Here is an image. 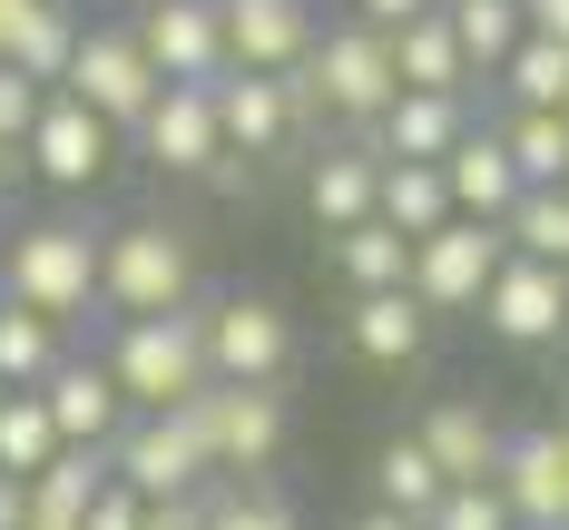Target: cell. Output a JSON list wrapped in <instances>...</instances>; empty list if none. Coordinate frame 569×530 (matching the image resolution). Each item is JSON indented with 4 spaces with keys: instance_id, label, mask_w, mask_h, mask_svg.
Masks as SVG:
<instances>
[{
    "instance_id": "cell-1",
    "label": "cell",
    "mask_w": 569,
    "mask_h": 530,
    "mask_svg": "<svg viewBox=\"0 0 569 530\" xmlns=\"http://www.w3.org/2000/svg\"><path fill=\"white\" fill-rule=\"evenodd\" d=\"M118 383V403L128 412H187L207 393V334H197V304L187 314H128L118 324V344L99 353Z\"/></svg>"
},
{
    "instance_id": "cell-2",
    "label": "cell",
    "mask_w": 569,
    "mask_h": 530,
    "mask_svg": "<svg viewBox=\"0 0 569 530\" xmlns=\"http://www.w3.org/2000/svg\"><path fill=\"white\" fill-rule=\"evenodd\" d=\"M0 304H20V314H89L99 304V236L50 217V227H20L10 236V256H0Z\"/></svg>"
},
{
    "instance_id": "cell-3",
    "label": "cell",
    "mask_w": 569,
    "mask_h": 530,
    "mask_svg": "<svg viewBox=\"0 0 569 530\" xmlns=\"http://www.w3.org/2000/svg\"><path fill=\"white\" fill-rule=\"evenodd\" d=\"M187 294H197V256H187V236L177 227H118L99 236V304H109L118 324L128 314H187Z\"/></svg>"
},
{
    "instance_id": "cell-4",
    "label": "cell",
    "mask_w": 569,
    "mask_h": 530,
    "mask_svg": "<svg viewBox=\"0 0 569 530\" xmlns=\"http://www.w3.org/2000/svg\"><path fill=\"white\" fill-rule=\"evenodd\" d=\"M109 481L138 491V501L207 491V432H197V412H128L118 442H109Z\"/></svg>"
},
{
    "instance_id": "cell-5",
    "label": "cell",
    "mask_w": 569,
    "mask_h": 530,
    "mask_svg": "<svg viewBox=\"0 0 569 530\" xmlns=\"http://www.w3.org/2000/svg\"><path fill=\"white\" fill-rule=\"evenodd\" d=\"M295 89V118L305 109H335V118H383L393 109V59H383V30H325L315 50H305V79H284Z\"/></svg>"
},
{
    "instance_id": "cell-6",
    "label": "cell",
    "mask_w": 569,
    "mask_h": 530,
    "mask_svg": "<svg viewBox=\"0 0 569 530\" xmlns=\"http://www.w3.org/2000/svg\"><path fill=\"white\" fill-rule=\"evenodd\" d=\"M197 334H207V383H284V363H295V324L276 294L197 304Z\"/></svg>"
},
{
    "instance_id": "cell-7",
    "label": "cell",
    "mask_w": 569,
    "mask_h": 530,
    "mask_svg": "<svg viewBox=\"0 0 569 530\" xmlns=\"http://www.w3.org/2000/svg\"><path fill=\"white\" fill-rule=\"evenodd\" d=\"M501 256H511V246H501V227H481V217H452V227L412 236V276H402V294H412L422 314H471Z\"/></svg>"
},
{
    "instance_id": "cell-8",
    "label": "cell",
    "mask_w": 569,
    "mask_h": 530,
    "mask_svg": "<svg viewBox=\"0 0 569 530\" xmlns=\"http://www.w3.org/2000/svg\"><path fill=\"white\" fill-rule=\"evenodd\" d=\"M197 432H207V471H266L284 452V393L276 383H207L197 393Z\"/></svg>"
},
{
    "instance_id": "cell-9",
    "label": "cell",
    "mask_w": 569,
    "mask_h": 530,
    "mask_svg": "<svg viewBox=\"0 0 569 530\" xmlns=\"http://www.w3.org/2000/svg\"><path fill=\"white\" fill-rule=\"evenodd\" d=\"M59 89L99 118V128H138L148 99H158V69L138 59L128 30H79V50H69V69H59Z\"/></svg>"
},
{
    "instance_id": "cell-10",
    "label": "cell",
    "mask_w": 569,
    "mask_h": 530,
    "mask_svg": "<svg viewBox=\"0 0 569 530\" xmlns=\"http://www.w3.org/2000/svg\"><path fill=\"white\" fill-rule=\"evenodd\" d=\"M471 314H481L501 344H560L569 334V276L560 266H530V256H501Z\"/></svg>"
},
{
    "instance_id": "cell-11",
    "label": "cell",
    "mask_w": 569,
    "mask_h": 530,
    "mask_svg": "<svg viewBox=\"0 0 569 530\" xmlns=\"http://www.w3.org/2000/svg\"><path fill=\"white\" fill-rule=\"evenodd\" d=\"M491 491L511 501L520 530H569V432H560V422L511 432V442H501V471H491Z\"/></svg>"
},
{
    "instance_id": "cell-12",
    "label": "cell",
    "mask_w": 569,
    "mask_h": 530,
    "mask_svg": "<svg viewBox=\"0 0 569 530\" xmlns=\"http://www.w3.org/2000/svg\"><path fill=\"white\" fill-rule=\"evenodd\" d=\"M128 40L158 79H227V10L217 0H158V10H138Z\"/></svg>"
},
{
    "instance_id": "cell-13",
    "label": "cell",
    "mask_w": 569,
    "mask_h": 530,
    "mask_svg": "<svg viewBox=\"0 0 569 530\" xmlns=\"http://www.w3.org/2000/svg\"><path fill=\"white\" fill-rule=\"evenodd\" d=\"M227 10V69H256V79H295L305 50H315V10L305 0H217Z\"/></svg>"
},
{
    "instance_id": "cell-14",
    "label": "cell",
    "mask_w": 569,
    "mask_h": 530,
    "mask_svg": "<svg viewBox=\"0 0 569 530\" xmlns=\"http://www.w3.org/2000/svg\"><path fill=\"white\" fill-rule=\"evenodd\" d=\"M148 158L168 177H207L227 148H217V99H207V79H158V99H148Z\"/></svg>"
},
{
    "instance_id": "cell-15",
    "label": "cell",
    "mask_w": 569,
    "mask_h": 530,
    "mask_svg": "<svg viewBox=\"0 0 569 530\" xmlns=\"http://www.w3.org/2000/svg\"><path fill=\"white\" fill-rule=\"evenodd\" d=\"M40 412H50L59 452H109L118 422H128V403H118V383H109V363H79V353H69L50 383H40Z\"/></svg>"
},
{
    "instance_id": "cell-16",
    "label": "cell",
    "mask_w": 569,
    "mask_h": 530,
    "mask_svg": "<svg viewBox=\"0 0 569 530\" xmlns=\"http://www.w3.org/2000/svg\"><path fill=\"white\" fill-rule=\"evenodd\" d=\"M207 99H217V148H246V168L256 158H276L284 128H295V89L284 79H256V69H227V79H207Z\"/></svg>"
},
{
    "instance_id": "cell-17",
    "label": "cell",
    "mask_w": 569,
    "mask_h": 530,
    "mask_svg": "<svg viewBox=\"0 0 569 530\" xmlns=\"http://www.w3.org/2000/svg\"><path fill=\"white\" fill-rule=\"evenodd\" d=\"M20 148L40 158V177H50V187H99V177H109V128L79 109L69 89H50V99H40V118H30V138H20Z\"/></svg>"
},
{
    "instance_id": "cell-18",
    "label": "cell",
    "mask_w": 569,
    "mask_h": 530,
    "mask_svg": "<svg viewBox=\"0 0 569 530\" xmlns=\"http://www.w3.org/2000/svg\"><path fill=\"white\" fill-rule=\"evenodd\" d=\"M442 197H452V217H481V227H501L520 197L511 177V148H501V128H461L452 158H442Z\"/></svg>"
},
{
    "instance_id": "cell-19",
    "label": "cell",
    "mask_w": 569,
    "mask_h": 530,
    "mask_svg": "<svg viewBox=\"0 0 569 530\" xmlns=\"http://www.w3.org/2000/svg\"><path fill=\"white\" fill-rule=\"evenodd\" d=\"M412 442L432 452V471H442V481H491V471H501V442H511V432H501V422H491L481 403H432Z\"/></svg>"
},
{
    "instance_id": "cell-20",
    "label": "cell",
    "mask_w": 569,
    "mask_h": 530,
    "mask_svg": "<svg viewBox=\"0 0 569 530\" xmlns=\"http://www.w3.org/2000/svg\"><path fill=\"white\" fill-rule=\"evenodd\" d=\"M461 128H471V99H442V89H393V109H383V148H373V158H422V168H442Z\"/></svg>"
},
{
    "instance_id": "cell-21",
    "label": "cell",
    "mask_w": 569,
    "mask_h": 530,
    "mask_svg": "<svg viewBox=\"0 0 569 530\" xmlns=\"http://www.w3.org/2000/svg\"><path fill=\"white\" fill-rule=\"evenodd\" d=\"M383 59H393V89H442V99H471V69H461L452 20H442V10H422V20L383 30Z\"/></svg>"
},
{
    "instance_id": "cell-22",
    "label": "cell",
    "mask_w": 569,
    "mask_h": 530,
    "mask_svg": "<svg viewBox=\"0 0 569 530\" xmlns=\"http://www.w3.org/2000/svg\"><path fill=\"white\" fill-rule=\"evenodd\" d=\"M373 217H383L393 236H432V227H452L442 168H422V158H383V168H373Z\"/></svg>"
},
{
    "instance_id": "cell-23",
    "label": "cell",
    "mask_w": 569,
    "mask_h": 530,
    "mask_svg": "<svg viewBox=\"0 0 569 530\" xmlns=\"http://www.w3.org/2000/svg\"><path fill=\"white\" fill-rule=\"evenodd\" d=\"M373 148H335V158H315V177H305V207H315V227L343 236V227H363L373 217Z\"/></svg>"
},
{
    "instance_id": "cell-24",
    "label": "cell",
    "mask_w": 569,
    "mask_h": 530,
    "mask_svg": "<svg viewBox=\"0 0 569 530\" xmlns=\"http://www.w3.org/2000/svg\"><path fill=\"white\" fill-rule=\"evenodd\" d=\"M59 363H69V324H50V314H20V304H0V393H40Z\"/></svg>"
},
{
    "instance_id": "cell-25",
    "label": "cell",
    "mask_w": 569,
    "mask_h": 530,
    "mask_svg": "<svg viewBox=\"0 0 569 530\" xmlns=\"http://www.w3.org/2000/svg\"><path fill=\"white\" fill-rule=\"evenodd\" d=\"M69 50H79V10L69 0H30L20 30H10V50H0V69H20L30 89H50L59 69H69Z\"/></svg>"
},
{
    "instance_id": "cell-26",
    "label": "cell",
    "mask_w": 569,
    "mask_h": 530,
    "mask_svg": "<svg viewBox=\"0 0 569 530\" xmlns=\"http://www.w3.org/2000/svg\"><path fill=\"white\" fill-rule=\"evenodd\" d=\"M109 491V452H50V462L30 471V521L50 530H79V511Z\"/></svg>"
},
{
    "instance_id": "cell-27",
    "label": "cell",
    "mask_w": 569,
    "mask_h": 530,
    "mask_svg": "<svg viewBox=\"0 0 569 530\" xmlns=\"http://www.w3.org/2000/svg\"><path fill=\"white\" fill-rule=\"evenodd\" d=\"M442 20H452L461 69H481V79H501V59L530 40V30H520V0H442Z\"/></svg>"
},
{
    "instance_id": "cell-28",
    "label": "cell",
    "mask_w": 569,
    "mask_h": 530,
    "mask_svg": "<svg viewBox=\"0 0 569 530\" xmlns=\"http://www.w3.org/2000/svg\"><path fill=\"white\" fill-rule=\"evenodd\" d=\"M442 491H452V481H442V471H432V452H422V442H412V432H402V442H383V452H373V511H393V521H422V511H432V501H442Z\"/></svg>"
},
{
    "instance_id": "cell-29",
    "label": "cell",
    "mask_w": 569,
    "mask_h": 530,
    "mask_svg": "<svg viewBox=\"0 0 569 530\" xmlns=\"http://www.w3.org/2000/svg\"><path fill=\"white\" fill-rule=\"evenodd\" d=\"M422 324H432V314L402 286L393 294H353V353H363V363H412V353H422Z\"/></svg>"
},
{
    "instance_id": "cell-30",
    "label": "cell",
    "mask_w": 569,
    "mask_h": 530,
    "mask_svg": "<svg viewBox=\"0 0 569 530\" xmlns=\"http://www.w3.org/2000/svg\"><path fill=\"white\" fill-rule=\"evenodd\" d=\"M501 246L530 256V266H560V276H569V197H560V187H520L511 217H501Z\"/></svg>"
},
{
    "instance_id": "cell-31",
    "label": "cell",
    "mask_w": 569,
    "mask_h": 530,
    "mask_svg": "<svg viewBox=\"0 0 569 530\" xmlns=\"http://www.w3.org/2000/svg\"><path fill=\"white\" fill-rule=\"evenodd\" d=\"M501 148H511L520 187H560L569 177V118L560 109H511L501 118Z\"/></svg>"
},
{
    "instance_id": "cell-32",
    "label": "cell",
    "mask_w": 569,
    "mask_h": 530,
    "mask_svg": "<svg viewBox=\"0 0 569 530\" xmlns=\"http://www.w3.org/2000/svg\"><path fill=\"white\" fill-rule=\"evenodd\" d=\"M335 266L353 276V294H393L402 276H412V236H393L383 217H363V227L335 236Z\"/></svg>"
},
{
    "instance_id": "cell-33",
    "label": "cell",
    "mask_w": 569,
    "mask_h": 530,
    "mask_svg": "<svg viewBox=\"0 0 569 530\" xmlns=\"http://www.w3.org/2000/svg\"><path fill=\"white\" fill-rule=\"evenodd\" d=\"M50 452H59V432H50V412H40V393H0V471L30 481Z\"/></svg>"
},
{
    "instance_id": "cell-34",
    "label": "cell",
    "mask_w": 569,
    "mask_h": 530,
    "mask_svg": "<svg viewBox=\"0 0 569 530\" xmlns=\"http://www.w3.org/2000/svg\"><path fill=\"white\" fill-rule=\"evenodd\" d=\"M501 79H511V109H560L569 89V40H520L501 59Z\"/></svg>"
},
{
    "instance_id": "cell-35",
    "label": "cell",
    "mask_w": 569,
    "mask_h": 530,
    "mask_svg": "<svg viewBox=\"0 0 569 530\" xmlns=\"http://www.w3.org/2000/svg\"><path fill=\"white\" fill-rule=\"evenodd\" d=\"M422 530H520V521H511V501H501L491 481H452V491L422 511Z\"/></svg>"
},
{
    "instance_id": "cell-36",
    "label": "cell",
    "mask_w": 569,
    "mask_h": 530,
    "mask_svg": "<svg viewBox=\"0 0 569 530\" xmlns=\"http://www.w3.org/2000/svg\"><path fill=\"white\" fill-rule=\"evenodd\" d=\"M207 530H295L276 491H207Z\"/></svg>"
},
{
    "instance_id": "cell-37",
    "label": "cell",
    "mask_w": 569,
    "mask_h": 530,
    "mask_svg": "<svg viewBox=\"0 0 569 530\" xmlns=\"http://www.w3.org/2000/svg\"><path fill=\"white\" fill-rule=\"evenodd\" d=\"M40 99H50V89H30L20 69H0V148H10V158H20V138H30V118H40Z\"/></svg>"
},
{
    "instance_id": "cell-38",
    "label": "cell",
    "mask_w": 569,
    "mask_h": 530,
    "mask_svg": "<svg viewBox=\"0 0 569 530\" xmlns=\"http://www.w3.org/2000/svg\"><path fill=\"white\" fill-rule=\"evenodd\" d=\"M138 521H148V501H138V491H118V481L79 511V530H138Z\"/></svg>"
},
{
    "instance_id": "cell-39",
    "label": "cell",
    "mask_w": 569,
    "mask_h": 530,
    "mask_svg": "<svg viewBox=\"0 0 569 530\" xmlns=\"http://www.w3.org/2000/svg\"><path fill=\"white\" fill-rule=\"evenodd\" d=\"M138 530H207V491H187V501H148V521Z\"/></svg>"
},
{
    "instance_id": "cell-40",
    "label": "cell",
    "mask_w": 569,
    "mask_h": 530,
    "mask_svg": "<svg viewBox=\"0 0 569 530\" xmlns=\"http://www.w3.org/2000/svg\"><path fill=\"white\" fill-rule=\"evenodd\" d=\"M520 30L530 40H569V0H520Z\"/></svg>"
},
{
    "instance_id": "cell-41",
    "label": "cell",
    "mask_w": 569,
    "mask_h": 530,
    "mask_svg": "<svg viewBox=\"0 0 569 530\" xmlns=\"http://www.w3.org/2000/svg\"><path fill=\"white\" fill-rule=\"evenodd\" d=\"M422 10H442V0H363V30H402V20H422Z\"/></svg>"
},
{
    "instance_id": "cell-42",
    "label": "cell",
    "mask_w": 569,
    "mask_h": 530,
    "mask_svg": "<svg viewBox=\"0 0 569 530\" xmlns=\"http://www.w3.org/2000/svg\"><path fill=\"white\" fill-rule=\"evenodd\" d=\"M0 530H30V481L0 471Z\"/></svg>"
},
{
    "instance_id": "cell-43",
    "label": "cell",
    "mask_w": 569,
    "mask_h": 530,
    "mask_svg": "<svg viewBox=\"0 0 569 530\" xmlns=\"http://www.w3.org/2000/svg\"><path fill=\"white\" fill-rule=\"evenodd\" d=\"M353 530H422V521H393V511H363Z\"/></svg>"
},
{
    "instance_id": "cell-44",
    "label": "cell",
    "mask_w": 569,
    "mask_h": 530,
    "mask_svg": "<svg viewBox=\"0 0 569 530\" xmlns=\"http://www.w3.org/2000/svg\"><path fill=\"white\" fill-rule=\"evenodd\" d=\"M10 177H20V158H10V148H0V197H10Z\"/></svg>"
},
{
    "instance_id": "cell-45",
    "label": "cell",
    "mask_w": 569,
    "mask_h": 530,
    "mask_svg": "<svg viewBox=\"0 0 569 530\" xmlns=\"http://www.w3.org/2000/svg\"><path fill=\"white\" fill-rule=\"evenodd\" d=\"M560 432H569V403H560Z\"/></svg>"
},
{
    "instance_id": "cell-46",
    "label": "cell",
    "mask_w": 569,
    "mask_h": 530,
    "mask_svg": "<svg viewBox=\"0 0 569 530\" xmlns=\"http://www.w3.org/2000/svg\"><path fill=\"white\" fill-rule=\"evenodd\" d=\"M560 118H569V89H560Z\"/></svg>"
},
{
    "instance_id": "cell-47",
    "label": "cell",
    "mask_w": 569,
    "mask_h": 530,
    "mask_svg": "<svg viewBox=\"0 0 569 530\" xmlns=\"http://www.w3.org/2000/svg\"><path fill=\"white\" fill-rule=\"evenodd\" d=\"M138 10H158V0H138Z\"/></svg>"
},
{
    "instance_id": "cell-48",
    "label": "cell",
    "mask_w": 569,
    "mask_h": 530,
    "mask_svg": "<svg viewBox=\"0 0 569 530\" xmlns=\"http://www.w3.org/2000/svg\"><path fill=\"white\" fill-rule=\"evenodd\" d=\"M560 197H569V177H560Z\"/></svg>"
},
{
    "instance_id": "cell-49",
    "label": "cell",
    "mask_w": 569,
    "mask_h": 530,
    "mask_svg": "<svg viewBox=\"0 0 569 530\" xmlns=\"http://www.w3.org/2000/svg\"><path fill=\"white\" fill-rule=\"evenodd\" d=\"M30 530H50V521H30Z\"/></svg>"
}]
</instances>
